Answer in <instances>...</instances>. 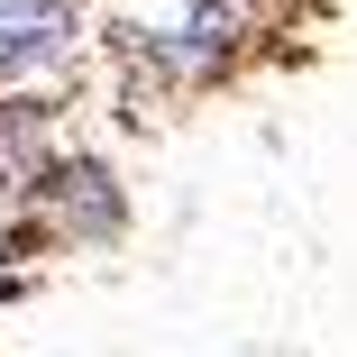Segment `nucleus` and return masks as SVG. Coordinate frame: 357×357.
<instances>
[{"instance_id":"nucleus-1","label":"nucleus","mask_w":357,"mask_h":357,"mask_svg":"<svg viewBox=\"0 0 357 357\" xmlns=\"http://www.w3.org/2000/svg\"><path fill=\"white\" fill-rule=\"evenodd\" d=\"M74 55V0H0V83L55 74Z\"/></svg>"}]
</instances>
